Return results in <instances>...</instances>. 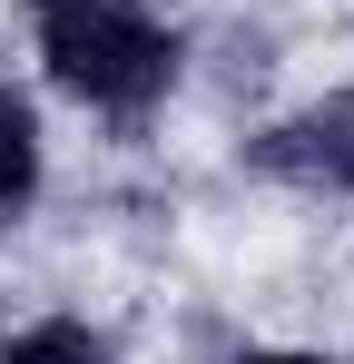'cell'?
I'll use <instances>...</instances> for the list:
<instances>
[{"label": "cell", "mask_w": 354, "mask_h": 364, "mask_svg": "<svg viewBox=\"0 0 354 364\" xmlns=\"http://www.w3.org/2000/svg\"><path fill=\"white\" fill-rule=\"evenodd\" d=\"M40 60L89 109H148L177 79V40L138 0H40Z\"/></svg>", "instance_id": "6da1fadb"}, {"label": "cell", "mask_w": 354, "mask_h": 364, "mask_svg": "<svg viewBox=\"0 0 354 364\" xmlns=\"http://www.w3.org/2000/svg\"><path fill=\"white\" fill-rule=\"evenodd\" d=\"M256 168L305 178V187H345V197H354V89L315 99V109L286 119V128H266V138H256Z\"/></svg>", "instance_id": "7a4b0ae2"}, {"label": "cell", "mask_w": 354, "mask_h": 364, "mask_svg": "<svg viewBox=\"0 0 354 364\" xmlns=\"http://www.w3.org/2000/svg\"><path fill=\"white\" fill-rule=\"evenodd\" d=\"M40 197V119L20 89H0V227Z\"/></svg>", "instance_id": "3957f363"}, {"label": "cell", "mask_w": 354, "mask_h": 364, "mask_svg": "<svg viewBox=\"0 0 354 364\" xmlns=\"http://www.w3.org/2000/svg\"><path fill=\"white\" fill-rule=\"evenodd\" d=\"M0 364H109V345H99L79 315H50V325H30V335H10Z\"/></svg>", "instance_id": "277c9868"}, {"label": "cell", "mask_w": 354, "mask_h": 364, "mask_svg": "<svg viewBox=\"0 0 354 364\" xmlns=\"http://www.w3.org/2000/svg\"><path fill=\"white\" fill-rule=\"evenodd\" d=\"M256 364H325V355H256Z\"/></svg>", "instance_id": "5b68a950"}]
</instances>
